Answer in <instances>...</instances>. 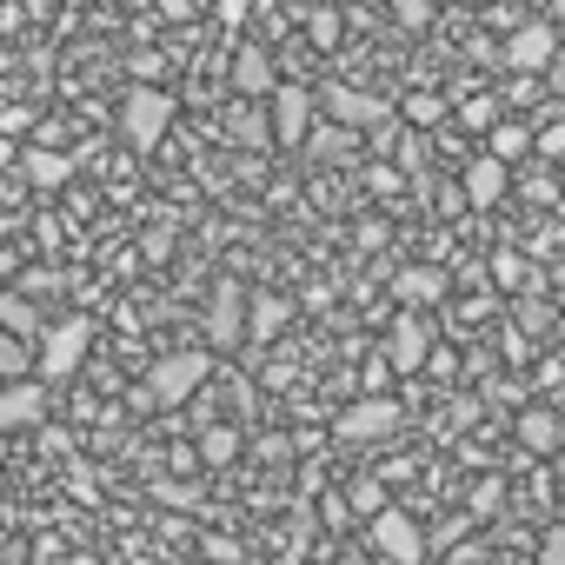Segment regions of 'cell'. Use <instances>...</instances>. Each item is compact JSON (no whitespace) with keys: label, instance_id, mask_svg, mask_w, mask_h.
I'll return each instance as SVG.
<instances>
[{"label":"cell","instance_id":"obj_1","mask_svg":"<svg viewBox=\"0 0 565 565\" xmlns=\"http://www.w3.org/2000/svg\"><path fill=\"white\" fill-rule=\"evenodd\" d=\"M167 127H173V94L153 87V81H134V87L120 94V140H127L134 153H153V147L167 140Z\"/></svg>","mask_w":565,"mask_h":565},{"label":"cell","instance_id":"obj_18","mask_svg":"<svg viewBox=\"0 0 565 565\" xmlns=\"http://www.w3.org/2000/svg\"><path fill=\"white\" fill-rule=\"evenodd\" d=\"M532 147H539V134H532L525 120H499V127L486 134V153H492V160H505V167H512V160H525Z\"/></svg>","mask_w":565,"mask_h":565},{"label":"cell","instance_id":"obj_8","mask_svg":"<svg viewBox=\"0 0 565 565\" xmlns=\"http://www.w3.org/2000/svg\"><path fill=\"white\" fill-rule=\"evenodd\" d=\"M320 100H327L333 127H347V134H366V127L393 120V100H386V94H366V87H340V81H333Z\"/></svg>","mask_w":565,"mask_h":565},{"label":"cell","instance_id":"obj_22","mask_svg":"<svg viewBox=\"0 0 565 565\" xmlns=\"http://www.w3.org/2000/svg\"><path fill=\"white\" fill-rule=\"evenodd\" d=\"M0 327H8L14 340H41L47 333L41 313H34V300H21V294H0Z\"/></svg>","mask_w":565,"mask_h":565},{"label":"cell","instance_id":"obj_38","mask_svg":"<svg viewBox=\"0 0 565 565\" xmlns=\"http://www.w3.org/2000/svg\"><path fill=\"white\" fill-rule=\"evenodd\" d=\"M545 14H552V28H565V0H545Z\"/></svg>","mask_w":565,"mask_h":565},{"label":"cell","instance_id":"obj_16","mask_svg":"<svg viewBox=\"0 0 565 565\" xmlns=\"http://www.w3.org/2000/svg\"><path fill=\"white\" fill-rule=\"evenodd\" d=\"M21 173H28V186L54 193V186H67V180H74V160H67V153H54V147H28Z\"/></svg>","mask_w":565,"mask_h":565},{"label":"cell","instance_id":"obj_27","mask_svg":"<svg viewBox=\"0 0 565 565\" xmlns=\"http://www.w3.org/2000/svg\"><path fill=\"white\" fill-rule=\"evenodd\" d=\"M439 114H446V100H439V94H413V100H406V120H413V127H433Z\"/></svg>","mask_w":565,"mask_h":565},{"label":"cell","instance_id":"obj_13","mask_svg":"<svg viewBox=\"0 0 565 565\" xmlns=\"http://www.w3.org/2000/svg\"><path fill=\"white\" fill-rule=\"evenodd\" d=\"M512 433H519V446H525V452H558V446H565V419H558L552 406H525Z\"/></svg>","mask_w":565,"mask_h":565},{"label":"cell","instance_id":"obj_11","mask_svg":"<svg viewBox=\"0 0 565 565\" xmlns=\"http://www.w3.org/2000/svg\"><path fill=\"white\" fill-rule=\"evenodd\" d=\"M505 186H512V167L505 160H492V153H479L472 167H466V200L486 213V206H499L505 200Z\"/></svg>","mask_w":565,"mask_h":565},{"label":"cell","instance_id":"obj_6","mask_svg":"<svg viewBox=\"0 0 565 565\" xmlns=\"http://www.w3.org/2000/svg\"><path fill=\"white\" fill-rule=\"evenodd\" d=\"M558 41H565V34H558L552 21H519V28L505 34V67H512V74H532V81H539V74L552 67Z\"/></svg>","mask_w":565,"mask_h":565},{"label":"cell","instance_id":"obj_33","mask_svg":"<svg viewBox=\"0 0 565 565\" xmlns=\"http://www.w3.org/2000/svg\"><path fill=\"white\" fill-rule=\"evenodd\" d=\"M545 87L565 100V41H558V54H552V67H545Z\"/></svg>","mask_w":565,"mask_h":565},{"label":"cell","instance_id":"obj_17","mask_svg":"<svg viewBox=\"0 0 565 565\" xmlns=\"http://www.w3.org/2000/svg\"><path fill=\"white\" fill-rule=\"evenodd\" d=\"M399 300L406 307H439L446 300V273L439 266H406L399 273Z\"/></svg>","mask_w":565,"mask_h":565},{"label":"cell","instance_id":"obj_23","mask_svg":"<svg viewBox=\"0 0 565 565\" xmlns=\"http://www.w3.org/2000/svg\"><path fill=\"white\" fill-rule=\"evenodd\" d=\"M433 8H439V0H393V21H399L406 34H426V28H433Z\"/></svg>","mask_w":565,"mask_h":565},{"label":"cell","instance_id":"obj_39","mask_svg":"<svg viewBox=\"0 0 565 565\" xmlns=\"http://www.w3.org/2000/svg\"><path fill=\"white\" fill-rule=\"evenodd\" d=\"M452 8H479V0H452Z\"/></svg>","mask_w":565,"mask_h":565},{"label":"cell","instance_id":"obj_26","mask_svg":"<svg viewBox=\"0 0 565 565\" xmlns=\"http://www.w3.org/2000/svg\"><path fill=\"white\" fill-rule=\"evenodd\" d=\"M459 127H479V134H492V127H499V100H466V107H459Z\"/></svg>","mask_w":565,"mask_h":565},{"label":"cell","instance_id":"obj_24","mask_svg":"<svg viewBox=\"0 0 565 565\" xmlns=\"http://www.w3.org/2000/svg\"><path fill=\"white\" fill-rule=\"evenodd\" d=\"M307 147H313V160H347V153H353V134H347V127H320Z\"/></svg>","mask_w":565,"mask_h":565},{"label":"cell","instance_id":"obj_20","mask_svg":"<svg viewBox=\"0 0 565 565\" xmlns=\"http://www.w3.org/2000/svg\"><path fill=\"white\" fill-rule=\"evenodd\" d=\"M492 279H499L505 294H519V300H525V294H539V279H532L525 253H512V246H499V253H492Z\"/></svg>","mask_w":565,"mask_h":565},{"label":"cell","instance_id":"obj_14","mask_svg":"<svg viewBox=\"0 0 565 565\" xmlns=\"http://www.w3.org/2000/svg\"><path fill=\"white\" fill-rule=\"evenodd\" d=\"M287 320H294V300H279V294H253V300H246V347H266Z\"/></svg>","mask_w":565,"mask_h":565},{"label":"cell","instance_id":"obj_12","mask_svg":"<svg viewBox=\"0 0 565 565\" xmlns=\"http://www.w3.org/2000/svg\"><path fill=\"white\" fill-rule=\"evenodd\" d=\"M426 353H433L426 327H419L413 313H399V320H393V333H386V360H393L399 373H419V366H426Z\"/></svg>","mask_w":565,"mask_h":565},{"label":"cell","instance_id":"obj_34","mask_svg":"<svg viewBox=\"0 0 565 565\" xmlns=\"http://www.w3.org/2000/svg\"><path fill=\"white\" fill-rule=\"evenodd\" d=\"M153 492H160V499H167V505H200V492H186V486H167V479H160V486H153Z\"/></svg>","mask_w":565,"mask_h":565},{"label":"cell","instance_id":"obj_30","mask_svg":"<svg viewBox=\"0 0 565 565\" xmlns=\"http://www.w3.org/2000/svg\"><path fill=\"white\" fill-rule=\"evenodd\" d=\"M353 512H373V519H380V512H386V492H380L373 479H360V486H353Z\"/></svg>","mask_w":565,"mask_h":565},{"label":"cell","instance_id":"obj_19","mask_svg":"<svg viewBox=\"0 0 565 565\" xmlns=\"http://www.w3.org/2000/svg\"><path fill=\"white\" fill-rule=\"evenodd\" d=\"M34 366H41V347L34 340H14V333H0V380H34Z\"/></svg>","mask_w":565,"mask_h":565},{"label":"cell","instance_id":"obj_2","mask_svg":"<svg viewBox=\"0 0 565 565\" xmlns=\"http://www.w3.org/2000/svg\"><path fill=\"white\" fill-rule=\"evenodd\" d=\"M206 373H213V360L200 347H173V353H160L147 366V399L153 406H180V399H193L206 386Z\"/></svg>","mask_w":565,"mask_h":565},{"label":"cell","instance_id":"obj_25","mask_svg":"<svg viewBox=\"0 0 565 565\" xmlns=\"http://www.w3.org/2000/svg\"><path fill=\"white\" fill-rule=\"evenodd\" d=\"M233 452H239V433H233V426H213V433L200 439V459H206V466H226Z\"/></svg>","mask_w":565,"mask_h":565},{"label":"cell","instance_id":"obj_31","mask_svg":"<svg viewBox=\"0 0 565 565\" xmlns=\"http://www.w3.org/2000/svg\"><path fill=\"white\" fill-rule=\"evenodd\" d=\"M505 100H512V107H525V100H539V81H532V74H512V87H505Z\"/></svg>","mask_w":565,"mask_h":565},{"label":"cell","instance_id":"obj_28","mask_svg":"<svg viewBox=\"0 0 565 565\" xmlns=\"http://www.w3.org/2000/svg\"><path fill=\"white\" fill-rule=\"evenodd\" d=\"M519 327H525V333H545V327H552V307H545L539 294H525V300H519Z\"/></svg>","mask_w":565,"mask_h":565},{"label":"cell","instance_id":"obj_37","mask_svg":"<svg viewBox=\"0 0 565 565\" xmlns=\"http://www.w3.org/2000/svg\"><path fill=\"white\" fill-rule=\"evenodd\" d=\"M545 565H565V532H552V539H545Z\"/></svg>","mask_w":565,"mask_h":565},{"label":"cell","instance_id":"obj_10","mask_svg":"<svg viewBox=\"0 0 565 565\" xmlns=\"http://www.w3.org/2000/svg\"><path fill=\"white\" fill-rule=\"evenodd\" d=\"M41 419H47V386H34V380L0 386V433H21V426H41Z\"/></svg>","mask_w":565,"mask_h":565},{"label":"cell","instance_id":"obj_9","mask_svg":"<svg viewBox=\"0 0 565 565\" xmlns=\"http://www.w3.org/2000/svg\"><path fill=\"white\" fill-rule=\"evenodd\" d=\"M266 120H273V147H307L313 140V94L307 87H273Z\"/></svg>","mask_w":565,"mask_h":565},{"label":"cell","instance_id":"obj_29","mask_svg":"<svg viewBox=\"0 0 565 565\" xmlns=\"http://www.w3.org/2000/svg\"><path fill=\"white\" fill-rule=\"evenodd\" d=\"M499 499H505V486H499V479H486V486H472V505H466V512H472V519H492V512H499Z\"/></svg>","mask_w":565,"mask_h":565},{"label":"cell","instance_id":"obj_35","mask_svg":"<svg viewBox=\"0 0 565 565\" xmlns=\"http://www.w3.org/2000/svg\"><path fill=\"white\" fill-rule=\"evenodd\" d=\"M206 558H213V565H233V558H239V545H233V539H206Z\"/></svg>","mask_w":565,"mask_h":565},{"label":"cell","instance_id":"obj_7","mask_svg":"<svg viewBox=\"0 0 565 565\" xmlns=\"http://www.w3.org/2000/svg\"><path fill=\"white\" fill-rule=\"evenodd\" d=\"M246 287L239 279H213V294H206V340L213 347H239L246 340Z\"/></svg>","mask_w":565,"mask_h":565},{"label":"cell","instance_id":"obj_32","mask_svg":"<svg viewBox=\"0 0 565 565\" xmlns=\"http://www.w3.org/2000/svg\"><path fill=\"white\" fill-rule=\"evenodd\" d=\"M532 153H545V160H558V153H565V127H545V134H539V147H532Z\"/></svg>","mask_w":565,"mask_h":565},{"label":"cell","instance_id":"obj_3","mask_svg":"<svg viewBox=\"0 0 565 565\" xmlns=\"http://www.w3.org/2000/svg\"><path fill=\"white\" fill-rule=\"evenodd\" d=\"M87 347H94V320H61V327H47L41 333V380L54 386V380H74L81 366H87Z\"/></svg>","mask_w":565,"mask_h":565},{"label":"cell","instance_id":"obj_4","mask_svg":"<svg viewBox=\"0 0 565 565\" xmlns=\"http://www.w3.org/2000/svg\"><path fill=\"white\" fill-rule=\"evenodd\" d=\"M399 426H406V406H399V399H353V406H340L333 439H347V446H373V439H393Z\"/></svg>","mask_w":565,"mask_h":565},{"label":"cell","instance_id":"obj_15","mask_svg":"<svg viewBox=\"0 0 565 565\" xmlns=\"http://www.w3.org/2000/svg\"><path fill=\"white\" fill-rule=\"evenodd\" d=\"M233 87H239V100L273 94V54H266V47H239V54H233Z\"/></svg>","mask_w":565,"mask_h":565},{"label":"cell","instance_id":"obj_41","mask_svg":"<svg viewBox=\"0 0 565 565\" xmlns=\"http://www.w3.org/2000/svg\"><path fill=\"white\" fill-rule=\"evenodd\" d=\"M313 8H320V0H313Z\"/></svg>","mask_w":565,"mask_h":565},{"label":"cell","instance_id":"obj_40","mask_svg":"<svg viewBox=\"0 0 565 565\" xmlns=\"http://www.w3.org/2000/svg\"><path fill=\"white\" fill-rule=\"evenodd\" d=\"M539 8H545V0H539Z\"/></svg>","mask_w":565,"mask_h":565},{"label":"cell","instance_id":"obj_21","mask_svg":"<svg viewBox=\"0 0 565 565\" xmlns=\"http://www.w3.org/2000/svg\"><path fill=\"white\" fill-rule=\"evenodd\" d=\"M226 134H233V140H246V147H266V140H273V120H266L259 107L233 100V107H226Z\"/></svg>","mask_w":565,"mask_h":565},{"label":"cell","instance_id":"obj_36","mask_svg":"<svg viewBox=\"0 0 565 565\" xmlns=\"http://www.w3.org/2000/svg\"><path fill=\"white\" fill-rule=\"evenodd\" d=\"M220 21H226V28H239V21H246V0H220Z\"/></svg>","mask_w":565,"mask_h":565},{"label":"cell","instance_id":"obj_5","mask_svg":"<svg viewBox=\"0 0 565 565\" xmlns=\"http://www.w3.org/2000/svg\"><path fill=\"white\" fill-rule=\"evenodd\" d=\"M373 545H380L386 565H426V532H419V519L406 505H386L373 519Z\"/></svg>","mask_w":565,"mask_h":565}]
</instances>
